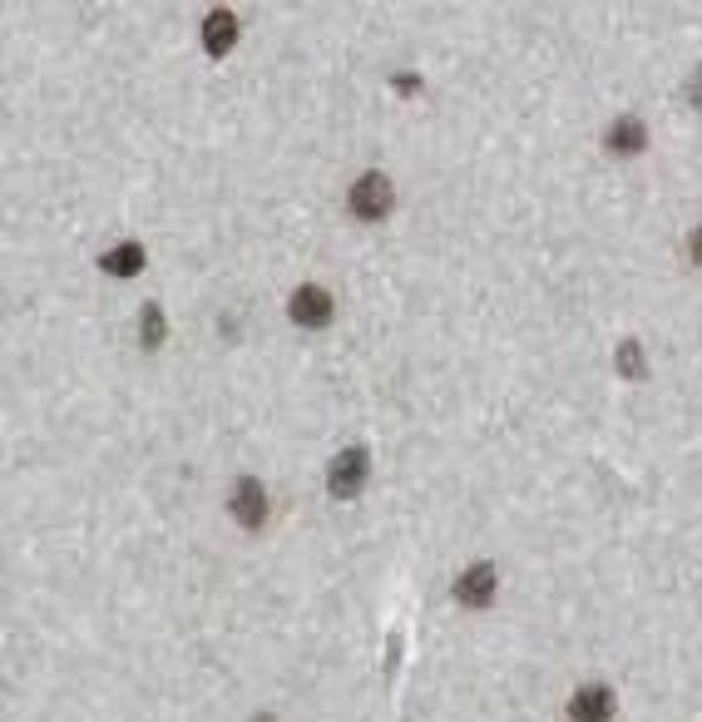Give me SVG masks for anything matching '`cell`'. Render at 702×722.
<instances>
[{
    "label": "cell",
    "mask_w": 702,
    "mask_h": 722,
    "mask_svg": "<svg viewBox=\"0 0 702 722\" xmlns=\"http://www.w3.org/2000/svg\"><path fill=\"white\" fill-rule=\"evenodd\" d=\"M367 475H371V451L367 445H346V451L332 461V470H327V490H332L336 500H352L361 486H367Z\"/></svg>",
    "instance_id": "obj_1"
},
{
    "label": "cell",
    "mask_w": 702,
    "mask_h": 722,
    "mask_svg": "<svg viewBox=\"0 0 702 722\" xmlns=\"http://www.w3.org/2000/svg\"><path fill=\"white\" fill-rule=\"evenodd\" d=\"M391 198H396V188H391L386 173H361L357 184H352V194H346V204H352V213H357V218L377 223V218L391 213Z\"/></svg>",
    "instance_id": "obj_2"
},
{
    "label": "cell",
    "mask_w": 702,
    "mask_h": 722,
    "mask_svg": "<svg viewBox=\"0 0 702 722\" xmlns=\"http://www.w3.org/2000/svg\"><path fill=\"white\" fill-rule=\"evenodd\" d=\"M332 313H336V307H332V292H327V287H312V282L292 292V303H287V317H292V322H297V327H312V332L332 322Z\"/></svg>",
    "instance_id": "obj_3"
},
{
    "label": "cell",
    "mask_w": 702,
    "mask_h": 722,
    "mask_svg": "<svg viewBox=\"0 0 702 722\" xmlns=\"http://www.w3.org/2000/svg\"><path fill=\"white\" fill-rule=\"evenodd\" d=\"M569 718L574 722H608L614 718V688H604V683H583V688L569 698Z\"/></svg>",
    "instance_id": "obj_4"
},
{
    "label": "cell",
    "mask_w": 702,
    "mask_h": 722,
    "mask_svg": "<svg viewBox=\"0 0 702 722\" xmlns=\"http://www.w3.org/2000/svg\"><path fill=\"white\" fill-rule=\"evenodd\" d=\"M233 519H238L243 529L268 525V490H262L258 480H238V486H233Z\"/></svg>",
    "instance_id": "obj_5"
},
{
    "label": "cell",
    "mask_w": 702,
    "mask_h": 722,
    "mask_svg": "<svg viewBox=\"0 0 702 722\" xmlns=\"http://www.w3.org/2000/svg\"><path fill=\"white\" fill-rule=\"evenodd\" d=\"M455 599H460L465 609H490V599H495V570H490V564H470V570L455 579Z\"/></svg>",
    "instance_id": "obj_6"
},
{
    "label": "cell",
    "mask_w": 702,
    "mask_h": 722,
    "mask_svg": "<svg viewBox=\"0 0 702 722\" xmlns=\"http://www.w3.org/2000/svg\"><path fill=\"white\" fill-rule=\"evenodd\" d=\"M233 40H238V15H233V11H208V21H204V50L213 54V60H223V54L233 50Z\"/></svg>",
    "instance_id": "obj_7"
},
{
    "label": "cell",
    "mask_w": 702,
    "mask_h": 722,
    "mask_svg": "<svg viewBox=\"0 0 702 722\" xmlns=\"http://www.w3.org/2000/svg\"><path fill=\"white\" fill-rule=\"evenodd\" d=\"M604 144H608V154H638V149H649V130L638 119H618V124H608Z\"/></svg>",
    "instance_id": "obj_8"
},
{
    "label": "cell",
    "mask_w": 702,
    "mask_h": 722,
    "mask_svg": "<svg viewBox=\"0 0 702 722\" xmlns=\"http://www.w3.org/2000/svg\"><path fill=\"white\" fill-rule=\"evenodd\" d=\"M99 268H104L109 278H134V272L144 268V248L139 243H114V248L99 258Z\"/></svg>",
    "instance_id": "obj_9"
},
{
    "label": "cell",
    "mask_w": 702,
    "mask_h": 722,
    "mask_svg": "<svg viewBox=\"0 0 702 722\" xmlns=\"http://www.w3.org/2000/svg\"><path fill=\"white\" fill-rule=\"evenodd\" d=\"M618 371H624L628 381L643 377V371H649V356H643V346H638V342H624V346H618Z\"/></svg>",
    "instance_id": "obj_10"
},
{
    "label": "cell",
    "mask_w": 702,
    "mask_h": 722,
    "mask_svg": "<svg viewBox=\"0 0 702 722\" xmlns=\"http://www.w3.org/2000/svg\"><path fill=\"white\" fill-rule=\"evenodd\" d=\"M139 336H144V346H159L163 342V313L159 307H144V317H139Z\"/></svg>",
    "instance_id": "obj_11"
},
{
    "label": "cell",
    "mask_w": 702,
    "mask_h": 722,
    "mask_svg": "<svg viewBox=\"0 0 702 722\" xmlns=\"http://www.w3.org/2000/svg\"><path fill=\"white\" fill-rule=\"evenodd\" d=\"M688 258L702 268V228H692V233H688Z\"/></svg>",
    "instance_id": "obj_12"
},
{
    "label": "cell",
    "mask_w": 702,
    "mask_h": 722,
    "mask_svg": "<svg viewBox=\"0 0 702 722\" xmlns=\"http://www.w3.org/2000/svg\"><path fill=\"white\" fill-rule=\"evenodd\" d=\"M396 89H401V95H416V89H421V79H416V75H396Z\"/></svg>",
    "instance_id": "obj_13"
},
{
    "label": "cell",
    "mask_w": 702,
    "mask_h": 722,
    "mask_svg": "<svg viewBox=\"0 0 702 722\" xmlns=\"http://www.w3.org/2000/svg\"><path fill=\"white\" fill-rule=\"evenodd\" d=\"M688 99H692V105L702 109V70H698V75H692V85H688Z\"/></svg>",
    "instance_id": "obj_14"
},
{
    "label": "cell",
    "mask_w": 702,
    "mask_h": 722,
    "mask_svg": "<svg viewBox=\"0 0 702 722\" xmlns=\"http://www.w3.org/2000/svg\"><path fill=\"white\" fill-rule=\"evenodd\" d=\"M258 722H272V718H258Z\"/></svg>",
    "instance_id": "obj_15"
}]
</instances>
